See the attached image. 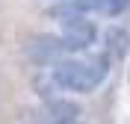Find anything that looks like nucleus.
Listing matches in <instances>:
<instances>
[{"mask_svg":"<svg viewBox=\"0 0 130 124\" xmlns=\"http://www.w3.org/2000/svg\"><path fill=\"white\" fill-rule=\"evenodd\" d=\"M36 124H80V121H36Z\"/></svg>","mask_w":130,"mask_h":124,"instance_id":"8","label":"nucleus"},{"mask_svg":"<svg viewBox=\"0 0 130 124\" xmlns=\"http://www.w3.org/2000/svg\"><path fill=\"white\" fill-rule=\"evenodd\" d=\"M109 53H92L86 59H74V56H65L59 62L47 68L50 77L56 80V86L62 92H74V95H92V92L106 80L109 74Z\"/></svg>","mask_w":130,"mask_h":124,"instance_id":"1","label":"nucleus"},{"mask_svg":"<svg viewBox=\"0 0 130 124\" xmlns=\"http://www.w3.org/2000/svg\"><path fill=\"white\" fill-rule=\"evenodd\" d=\"M130 6V0H65L62 12H83V15H106V18H118L124 15Z\"/></svg>","mask_w":130,"mask_h":124,"instance_id":"4","label":"nucleus"},{"mask_svg":"<svg viewBox=\"0 0 130 124\" xmlns=\"http://www.w3.org/2000/svg\"><path fill=\"white\" fill-rule=\"evenodd\" d=\"M80 115H83L80 103H74L68 98H50L41 107V118L39 121H80Z\"/></svg>","mask_w":130,"mask_h":124,"instance_id":"5","label":"nucleus"},{"mask_svg":"<svg viewBox=\"0 0 130 124\" xmlns=\"http://www.w3.org/2000/svg\"><path fill=\"white\" fill-rule=\"evenodd\" d=\"M71 53H77V50L71 47V41L65 36H32L27 41V56L39 65H53Z\"/></svg>","mask_w":130,"mask_h":124,"instance_id":"3","label":"nucleus"},{"mask_svg":"<svg viewBox=\"0 0 130 124\" xmlns=\"http://www.w3.org/2000/svg\"><path fill=\"white\" fill-rule=\"evenodd\" d=\"M127 80H130V74H127Z\"/></svg>","mask_w":130,"mask_h":124,"instance_id":"9","label":"nucleus"},{"mask_svg":"<svg viewBox=\"0 0 130 124\" xmlns=\"http://www.w3.org/2000/svg\"><path fill=\"white\" fill-rule=\"evenodd\" d=\"M53 18H59V36L71 41L74 50H86L98 41V27L89 15L83 12H62V9H53Z\"/></svg>","mask_w":130,"mask_h":124,"instance_id":"2","label":"nucleus"},{"mask_svg":"<svg viewBox=\"0 0 130 124\" xmlns=\"http://www.w3.org/2000/svg\"><path fill=\"white\" fill-rule=\"evenodd\" d=\"M104 44H106V53H109L112 59H124L130 53V30H127V27L112 24L104 33Z\"/></svg>","mask_w":130,"mask_h":124,"instance_id":"6","label":"nucleus"},{"mask_svg":"<svg viewBox=\"0 0 130 124\" xmlns=\"http://www.w3.org/2000/svg\"><path fill=\"white\" fill-rule=\"evenodd\" d=\"M32 89H36V95H39L41 100H50V98H56L53 92H62L56 86V80L50 77V71H47V74H36V77H32Z\"/></svg>","mask_w":130,"mask_h":124,"instance_id":"7","label":"nucleus"}]
</instances>
